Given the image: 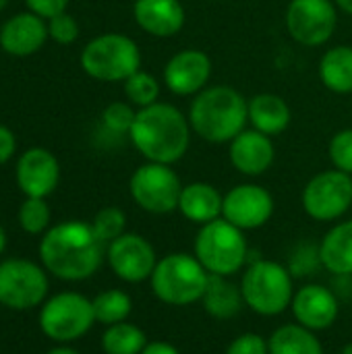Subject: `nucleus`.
<instances>
[{"label": "nucleus", "instance_id": "obj_10", "mask_svg": "<svg viewBox=\"0 0 352 354\" xmlns=\"http://www.w3.org/2000/svg\"><path fill=\"white\" fill-rule=\"evenodd\" d=\"M352 205V174L326 170L315 174L303 191V207L317 222H334Z\"/></svg>", "mask_w": 352, "mask_h": 354}, {"label": "nucleus", "instance_id": "obj_22", "mask_svg": "<svg viewBox=\"0 0 352 354\" xmlns=\"http://www.w3.org/2000/svg\"><path fill=\"white\" fill-rule=\"evenodd\" d=\"M290 108L288 104L276 93H257L249 100V122L251 129L276 137L284 133L290 124Z\"/></svg>", "mask_w": 352, "mask_h": 354}, {"label": "nucleus", "instance_id": "obj_8", "mask_svg": "<svg viewBox=\"0 0 352 354\" xmlns=\"http://www.w3.org/2000/svg\"><path fill=\"white\" fill-rule=\"evenodd\" d=\"M129 191L133 201L143 212L164 216L178 209L183 183L168 164L147 162L133 172Z\"/></svg>", "mask_w": 352, "mask_h": 354}, {"label": "nucleus", "instance_id": "obj_23", "mask_svg": "<svg viewBox=\"0 0 352 354\" xmlns=\"http://www.w3.org/2000/svg\"><path fill=\"white\" fill-rule=\"evenodd\" d=\"M319 263L334 276H352V220L336 224L324 236Z\"/></svg>", "mask_w": 352, "mask_h": 354}, {"label": "nucleus", "instance_id": "obj_6", "mask_svg": "<svg viewBox=\"0 0 352 354\" xmlns=\"http://www.w3.org/2000/svg\"><path fill=\"white\" fill-rule=\"evenodd\" d=\"M241 292L245 305L257 315L274 317L284 313L295 297L293 276L278 261L257 259L253 261L241 280Z\"/></svg>", "mask_w": 352, "mask_h": 354}, {"label": "nucleus", "instance_id": "obj_12", "mask_svg": "<svg viewBox=\"0 0 352 354\" xmlns=\"http://www.w3.org/2000/svg\"><path fill=\"white\" fill-rule=\"evenodd\" d=\"M338 25L332 0H290L286 8V29L295 41L307 48L326 44Z\"/></svg>", "mask_w": 352, "mask_h": 354}, {"label": "nucleus", "instance_id": "obj_21", "mask_svg": "<svg viewBox=\"0 0 352 354\" xmlns=\"http://www.w3.org/2000/svg\"><path fill=\"white\" fill-rule=\"evenodd\" d=\"M224 195L210 183H191L183 187L178 212L195 224H210L222 218Z\"/></svg>", "mask_w": 352, "mask_h": 354}, {"label": "nucleus", "instance_id": "obj_32", "mask_svg": "<svg viewBox=\"0 0 352 354\" xmlns=\"http://www.w3.org/2000/svg\"><path fill=\"white\" fill-rule=\"evenodd\" d=\"M137 112L133 110V104L127 102H112L104 108L102 112V122L108 131L112 133H131V127L135 122Z\"/></svg>", "mask_w": 352, "mask_h": 354}, {"label": "nucleus", "instance_id": "obj_3", "mask_svg": "<svg viewBox=\"0 0 352 354\" xmlns=\"http://www.w3.org/2000/svg\"><path fill=\"white\" fill-rule=\"evenodd\" d=\"M249 122V100L228 85L205 87L189 110L191 131L210 143H230Z\"/></svg>", "mask_w": 352, "mask_h": 354}, {"label": "nucleus", "instance_id": "obj_40", "mask_svg": "<svg viewBox=\"0 0 352 354\" xmlns=\"http://www.w3.org/2000/svg\"><path fill=\"white\" fill-rule=\"evenodd\" d=\"M48 354H79V353H77V351H73V348L60 346V348H54V351H50Z\"/></svg>", "mask_w": 352, "mask_h": 354}, {"label": "nucleus", "instance_id": "obj_25", "mask_svg": "<svg viewBox=\"0 0 352 354\" xmlns=\"http://www.w3.org/2000/svg\"><path fill=\"white\" fill-rule=\"evenodd\" d=\"M322 83L334 93H352V46H334L319 62Z\"/></svg>", "mask_w": 352, "mask_h": 354}, {"label": "nucleus", "instance_id": "obj_1", "mask_svg": "<svg viewBox=\"0 0 352 354\" xmlns=\"http://www.w3.org/2000/svg\"><path fill=\"white\" fill-rule=\"evenodd\" d=\"M44 268L60 280L79 282L98 272L104 259V243L87 222H62L50 228L39 243Z\"/></svg>", "mask_w": 352, "mask_h": 354}, {"label": "nucleus", "instance_id": "obj_18", "mask_svg": "<svg viewBox=\"0 0 352 354\" xmlns=\"http://www.w3.org/2000/svg\"><path fill=\"white\" fill-rule=\"evenodd\" d=\"M48 23L46 19L33 12H19L4 21L0 27V48L10 56H31L39 52L48 39Z\"/></svg>", "mask_w": 352, "mask_h": 354}, {"label": "nucleus", "instance_id": "obj_27", "mask_svg": "<svg viewBox=\"0 0 352 354\" xmlns=\"http://www.w3.org/2000/svg\"><path fill=\"white\" fill-rule=\"evenodd\" d=\"M145 346V332L127 322L108 326V330L102 336V348L106 354H141Z\"/></svg>", "mask_w": 352, "mask_h": 354}, {"label": "nucleus", "instance_id": "obj_35", "mask_svg": "<svg viewBox=\"0 0 352 354\" xmlns=\"http://www.w3.org/2000/svg\"><path fill=\"white\" fill-rule=\"evenodd\" d=\"M226 354H270V348H268V340L263 336L247 332L228 344Z\"/></svg>", "mask_w": 352, "mask_h": 354}, {"label": "nucleus", "instance_id": "obj_41", "mask_svg": "<svg viewBox=\"0 0 352 354\" xmlns=\"http://www.w3.org/2000/svg\"><path fill=\"white\" fill-rule=\"evenodd\" d=\"M4 245H6V234H4V230H2V226H0V253L4 251Z\"/></svg>", "mask_w": 352, "mask_h": 354}, {"label": "nucleus", "instance_id": "obj_37", "mask_svg": "<svg viewBox=\"0 0 352 354\" xmlns=\"http://www.w3.org/2000/svg\"><path fill=\"white\" fill-rule=\"evenodd\" d=\"M15 149H17L15 133L8 127L0 124V166H4L15 156Z\"/></svg>", "mask_w": 352, "mask_h": 354}, {"label": "nucleus", "instance_id": "obj_38", "mask_svg": "<svg viewBox=\"0 0 352 354\" xmlns=\"http://www.w3.org/2000/svg\"><path fill=\"white\" fill-rule=\"evenodd\" d=\"M141 354H180L176 346L168 344V342H151L145 346V351Z\"/></svg>", "mask_w": 352, "mask_h": 354}, {"label": "nucleus", "instance_id": "obj_31", "mask_svg": "<svg viewBox=\"0 0 352 354\" xmlns=\"http://www.w3.org/2000/svg\"><path fill=\"white\" fill-rule=\"evenodd\" d=\"M93 232L98 234V239L104 243V245H110L112 241H116L118 236L124 234V228H127V216L122 209L118 207H104L95 214L93 222Z\"/></svg>", "mask_w": 352, "mask_h": 354}, {"label": "nucleus", "instance_id": "obj_11", "mask_svg": "<svg viewBox=\"0 0 352 354\" xmlns=\"http://www.w3.org/2000/svg\"><path fill=\"white\" fill-rule=\"evenodd\" d=\"M48 295L44 270L25 259H6L0 263V305L25 311L37 307Z\"/></svg>", "mask_w": 352, "mask_h": 354}, {"label": "nucleus", "instance_id": "obj_20", "mask_svg": "<svg viewBox=\"0 0 352 354\" xmlns=\"http://www.w3.org/2000/svg\"><path fill=\"white\" fill-rule=\"evenodd\" d=\"M133 15L137 25L156 37H172L185 27L180 0H135Z\"/></svg>", "mask_w": 352, "mask_h": 354}, {"label": "nucleus", "instance_id": "obj_26", "mask_svg": "<svg viewBox=\"0 0 352 354\" xmlns=\"http://www.w3.org/2000/svg\"><path fill=\"white\" fill-rule=\"evenodd\" d=\"M270 354H324V346L315 332L301 324H286L274 330L268 340Z\"/></svg>", "mask_w": 352, "mask_h": 354}, {"label": "nucleus", "instance_id": "obj_24", "mask_svg": "<svg viewBox=\"0 0 352 354\" xmlns=\"http://www.w3.org/2000/svg\"><path fill=\"white\" fill-rule=\"evenodd\" d=\"M203 309L210 317L226 322L241 313L245 299L241 292V286L232 284L226 276H214L210 274L205 292H203Z\"/></svg>", "mask_w": 352, "mask_h": 354}, {"label": "nucleus", "instance_id": "obj_43", "mask_svg": "<svg viewBox=\"0 0 352 354\" xmlns=\"http://www.w3.org/2000/svg\"><path fill=\"white\" fill-rule=\"evenodd\" d=\"M6 2H8V0H0V10H2V8L6 6Z\"/></svg>", "mask_w": 352, "mask_h": 354}, {"label": "nucleus", "instance_id": "obj_7", "mask_svg": "<svg viewBox=\"0 0 352 354\" xmlns=\"http://www.w3.org/2000/svg\"><path fill=\"white\" fill-rule=\"evenodd\" d=\"M141 66V50L129 35L102 33L81 52V68L95 81H127Z\"/></svg>", "mask_w": 352, "mask_h": 354}, {"label": "nucleus", "instance_id": "obj_19", "mask_svg": "<svg viewBox=\"0 0 352 354\" xmlns=\"http://www.w3.org/2000/svg\"><path fill=\"white\" fill-rule=\"evenodd\" d=\"M228 158H230V164L241 174L259 176L266 170H270V166L274 164L276 149H274L272 137L255 129H245L230 141Z\"/></svg>", "mask_w": 352, "mask_h": 354}, {"label": "nucleus", "instance_id": "obj_9", "mask_svg": "<svg viewBox=\"0 0 352 354\" xmlns=\"http://www.w3.org/2000/svg\"><path fill=\"white\" fill-rule=\"evenodd\" d=\"M93 322V303L77 292H60L52 297L39 313V328L54 342H73L85 336Z\"/></svg>", "mask_w": 352, "mask_h": 354}, {"label": "nucleus", "instance_id": "obj_42", "mask_svg": "<svg viewBox=\"0 0 352 354\" xmlns=\"http://www.w3.org/2000/svg\"><path fill=\"white\" fill-rule=\"evenodd\" d=\"M342 354H352V344H346V346L342 348Z\"/></svg>", "mask_w": 352, "mask_h": 354}, {"label": "nucleus", "instance_id": "obj_29", "mask_svg": "<svg viewBox=\"0 0 352 354\" xmlns=\"http://www.w3.org/2000/svg\"><path fill=\"white\" fill-rule=\"evenodd\" d=\"M124 95H127L129 104H133L137 108H147L158 102L160 83L154 75L139 68L135 75H131L124 81Z\"/></svg>", "mask_w": 352, "mask_h": 354}, {"label": "nucleus", "instance_id": "obj_13", "mask_svg": "<svg viewBox=\"0 0 352 354\" xmlns=\"http://www.w3.org/2000/svg\"><path fill=\"white\" fill-rule=\"evenodd\" d=\"M106 257L112 272L120 280L131 284L149 280L158 266V257L151 243L141 234H133V232H124L122 236L112 241L108 245Z\"/></svg>", "mask_w": 352, "mask_h": 354}, {"label": "nucleus", "instance_id": "obj_14", "mask_svg": "<svg viewBox=\"0 0 352 354\" xmlns=\"http://www.w3.org/2000/svg\"><path fill=\"white\" fill-rule=\"evenodd\" d=\"M274 197L259 185H239L224 195L222 218L241 230H255L270 222Z\"/></svg>", "mask_w": 352, "mask_h": 354}, {"label": "nucleus", "instance_id": "obj_36", "mask_svg": "<svg viewBox=\"0 0 352 354\" xmlns=\"http://www.w3.org/2000/svg\"><path fill=\"white\" fill-rule=\"evenodd\" d=\"M25 6L29 12L48 21V19L64 12L68 6V0H25Z\"/></svg>", "mask_w": 352, "mask_h": 354}, {"label": "nucleus", "instance_id": "obj_39", "mask_svg": "<svg viewBox=\"0 0 352 354\" xmlns=\"http://www.w3.org/2000/svg\"><path fill=\"white\" fill-rule=\"evenodd\" d=\"M344 12H349V15H352V0H334Z\"/></svg>", "mask_w": 352, "mask_h": 354}, {"label": "nucleus", "instance_id": "obj_16", "mask_svg": "<svg viewBox=\"0 0 352 354\" xmlns=\"http://www.w3.org/2000/svg\"><path fill=\"white\" fill-rule=\"evenodd\" d=\"M60 180V164L56 156L44 147H29L17 162V185L25 197L46 199Z\"/></svg>", "mask_w": 352, "mask_h": 354}, {"label": "nucleus", "instance_id": "obj_30", "mask_svg": "<svg viewBox=\"0 0 352 354\" xmlns=\"http://www.w3.org/2000/svg\"><path fill=\"white\" fill-rule=\"evenodd\" d=\"M19 224L29 234H41L50 224V207L41 197H27L19 209Z\"/></svg>", "mask_w": 352, "mask_h": 354}, {"label": "nucleus", "instance_id": "obj_4", "mask_svg": "<svg viewBox=\"0 0 352 354\" xmlns=\"http://www.w3.org/2000/svg\"><path fill=\"white\" fill-rule=\"evenodd\" d=\"M195 257L214 276H234L249 259V245L245 230L237 228L224 218L203 224L195 236Z\"/></svg>", "mask_w": 352, "mask_h": 354}, {"label": "nucleus", "instance_id": "obj_33", "mask_svg": "<svg viewBox=\"0 0 352 354\" xmlns=\"http://www.w3.org/2000/svg\"><path fill=\"white\" fill-rule=\"evenodd\" d=\"M328 153L336 170L352 174V129L338 131L332 137Z\"/></svg>", "mask_w": 352, "mask_h": 354}, {"label": "nucleus", "instance_id": "obj_5", "mask_svg": "<svg viewBox=\"0 0 352 354\" xmlns=\"http://www.w3.org/2000/svg\"><path fill=\"white\" fill-rule=\"evenodd\" d=\"M154 295L172 307H187L203 299L210 274L195 255L170 253L162 257L151 274Z\"/></svg>", "mask_w": 352, "mask_h": 354}, {"label": "nucleus", "instance_id": "obj_17", "mask_svg": "<svg viewBox=\"0 0 352 354\" xmlns=\"http://www.w3.org/2000/svg\"><path fill=\"white\" fill-rule=\"evenodd\" d=\"M297 324L311 332H322L334 326L338 319V299L336 295L322 284H307L295 292L290 303Z\"/></svg>", "mask_w": 352, "mask_h": 354}, {"label": "nucleus", "instance_id": "obj_28", "mask_svg": "<svg viewBox=\"0 0 352 354\" xmlns=\"http://www.w3.org/2000/svg\"><path fill=\"white\" fill-rule=\"evenodd\" d=\"M91 303H93L95 322H100L104 326H114V324L127 322V317L131 315V309H133L131 297L122 290L100 292Z\"/></svg>", "mask_w": 352, "mask_h": 354}, {"label": "nucleus", "instance_id": "obj_15", "mask_svg": "<svg viewBox=\"0 0 352 354\" xmlns=\"http://www.w3.org/2000/svg\"><path fill=\"white\" fill-rule=\"evenodd\" d=\"M210 77L212 60L195 48L174 54L164 66V83L176 95H197L207 87Z\"/></svg>", "mask_w": 352, "mask_h": 354}, {"label": "nucleus", "instance_id": "obj_34", "mask_svg": "<svg viewBox=\"0 0 352 354\" xmlns=\"http://www.w3.org/2000/svg\"><path fill=\"white\" fill-rule=\"evenodd\" d=\"M48 35L50 39H54L56 44L68 46L79 37V23L75 21L73 15H68L66 10L48 19Z\"/></svg>", "mask_w": 352, "mask_h": 354}, {"label": "nucleus", "instance_id": "obj_2", "mask_svg": "<svg viewBox=\"0 0 352 354\" xmlns=\"http://www.w3.org/2000/svg\"><path fill=\"white\" fill-rule=\"evenodd\" d=\"M129 137L147 162L170 166L187 153L191 143V124L176 106L156 102L137 110Z\"/></svg>", "mask_w": 352, "mask_h": 354}]
</instances>
